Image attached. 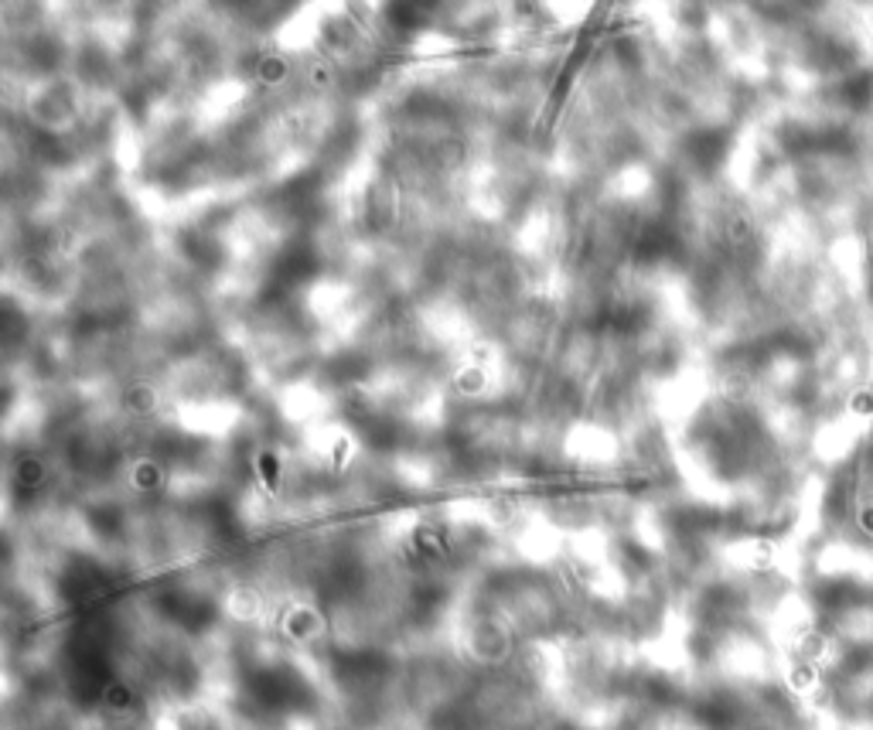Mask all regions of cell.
Segmentation results:
<instances>
[{"instance_id":"6da1fadb","label":"cell","mask_w":873,"mask_h":730,"mask_svg":"<svg viewBox=\"0 0 873 730\" xmlns=\"http://www.w3.org/2000/svg\"><path fill=\"white\" fill-rule=\"evenodd\" d=\"M256 475H260V485L266 495L280 492V485H284V461H280V454L273 451V447L256 454Z\"/></svg>"},{"instance_id":"7a4b0ae2","label":"cell","mask_w":873,"mask_h":730,"mask_svg":"<svg viewBox=\"0 0 873 730\" xmlns=\"http://www.w3.org/2000/svg\"><path fill=\"white\" fill-rule=\"evenodd\" d=\"M850 406H853L856 417H873V393H856Z\"/></svg>"}]
</instances>
